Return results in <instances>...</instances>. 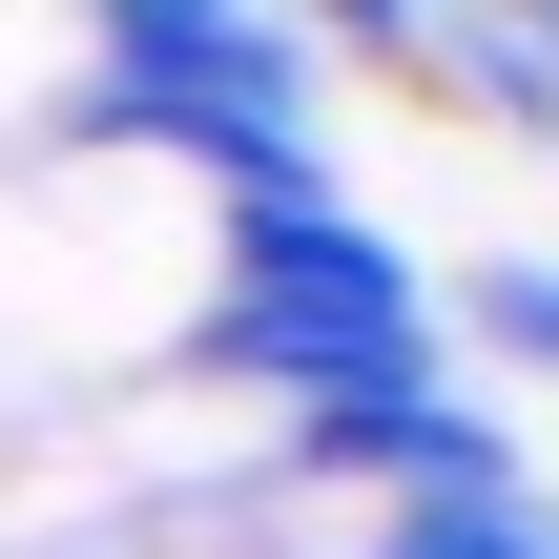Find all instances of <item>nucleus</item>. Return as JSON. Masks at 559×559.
Here are the masks:
<instances>
[{
    "mask_svg": "<svg viewBox=\"0 0 559 559\" xmlns=\"http://www.w3.org/2000/svg\"><path fill=\"white\" fill-rule=\"evenodd\" d=\"M187 373L249 394L270 436H332L373 394H436L456 332H436V270L332 187V166H270V187H207V311H187Z\"/></svg>",
    "mask_w": 559,
    "mask_h": 559,
    "instance_id": "nucleus-1",
    "label": "nucleus"
},
{
    "mask_svg": "<svg viewBox=\"0 0 559 559\" xmlns=\"http://www.w3.org/2000/svg\"><path fill=\"white\" fill-rule=\"evenodd\" d=\"M311 21H249V0H104L83 62H62V124L124 145V166H187V187H270L311 166Z\"/></svg>",
    "mask_w": 559,
    "mask_h": 559,
    "instance_id": "nucleus-2",
    "label": "nucleus"
},
{
    "mask_svg": "<svg viewBox=\"0 0 559 559\" xmlns=\"http://www.w3.org/2000/svg\"><path fill=\"white\" fill-rule=\"evenodd\" d=\"M436 332H477V353L559 373V249H498V270H456V290H436Z\"/></svg>",
    "mask_w": 559,
    "mask_h": 559,
    "instance_id": "nucleus-3",
    "label": "nucleus"
},
{
    "mask_svg": "<svg viewBox=\"0 0 559 559\" xmlns=\"http://www.w3.org/2000/svg\"><path fill=\"white\" fill-rule=\"evenodd\" d=\"M539 41H559V21H539Z\"/></svg>",
    "mask_w": 559,
    "mask_h": 559,
    "instance_id": "nucleus-4",
    "label": "nucleus"
}]
</instances>
